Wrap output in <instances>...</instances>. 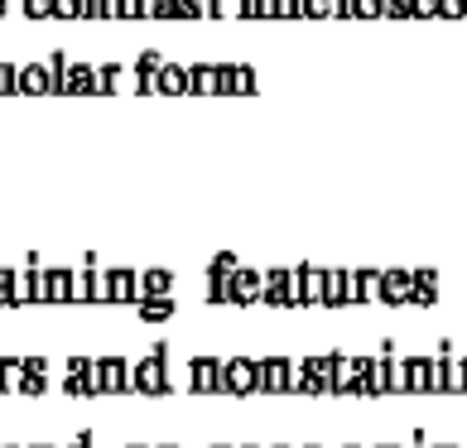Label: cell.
<instances>
[{
    "label": "cell",
    "mask_w": 467,
    "mask_h": 448,
    "mask_svg": "<svg viewBox=\"0 0 467 448\" xmlns=\"http://www.w3.org/2000/svg\"><path fill=\"white\" fill-rule=\"evenodd\" d=\"M160 448H179V443H160Z\"/></svg>",
    "instance_id": "cb8c5ba5"
},
{
    "label": "cell",
    "mask_w": 467,
    "mask_h": 448,
    "mask_svg": "<svg viewBox=\"0 0 467 448\" xmlns=\"http://www.w3.org/2000/svg\"><path fill=\"white\" fill-rule=\"evenodd\" d=\"M333 371H327V395H357V361L348 352H327Z\"/></svg>",
    "instance_id": "52a82bcc"
},
{
    "label": "cell",
    "mask_w": 467,
    "mask_h": 448,
    "mask_svg": "<svg viewBox=\"0 0 467 448\" xmlns=\"http://www.w3.org/2000/svg\"><path fill=\"white\" fill-rule=\"evenodd\" d=\"M130 391H140V395H169V391H174V381H169V348H164V342H154V352L130 367Z\"/></svg>",
    "instance_id": "6da1fadb"
},
{
    "label": "cell",
    "mask_w": 467,
    "mask_h": 448,
    "mask_svg": "<svg viewBox=\"0 0 467 448\" xmlns=\"http://www.w3.org/2000/svg\"><path fill=\"white\" fill-rule=\"evenodd\" d=\"M67 448H97V439H92V434H88V429H82V434H78V439H73V443H67Z\"/></svg>",
    "instance_id": "4fadbf2b"
},
{
    "label": "cell",
    "mask_w": 467,
    "mask_h": 448,
    "mask_svg": "<svg viewBox=\"0 0 467 448\" xmlns=\"http://www.w3.org/2000/svg\"><path fill=\"white\" fill-rule=\"evenodd\" d=\"M405 391L410 395H439V361L434 357H405Z\"/></svg>",
    "instance_id": "3957f363"
},
{
    "label": "cell",
    "mask_w": 467,
    "mask_h": 448,
    "mask_svg": "<svg viewBox=\"0 0 467 448\" xmlns=\"http://www.w3.org/2000/svg\"><path fill=\"white\" fill-rule=\"evenodd\" d=\"M126 448H150V443H126Z\"/></svg>",
    "instance_id": "e0dca14e"
},
{
    "label": "cell",
    "mask_w": 467,
    "mask_h": 448,
    "mask_svg": "<svg viewBox=\"0 0 467 448\" xmlns=\"http://www.w3.org/2000/svg\"><path fill=\"white\" fill-rule=\"evenodd\" d=\"M29 448H54V443H29Z\"/></svg>",
    "instance_id": "2e32d148"
},
{
    "label": "cell",
    "mask_w": 467,
    "mask_h": 448,
    "mask_svg": "<svg viewBox=\"0 0 467 448\" xmlns=\"http://www.w3.org/2000/svg\"><path fill=\"white\" fill-rule=\"evenodd\" d=\"M0 448H20V443H0Z\"/></svg>",
    "instance_id": "d6986e66"
},
{
    "label": "cell",
    "mask_w": 467,
    "mask_h": 448,
    "mask_svg": "<svg viewBox=\"0 0 467 448\" xmlns=\"http://www.w3.org/2000/svg\"><path fill=\"white\" fill-rule=\"evenodd\" d=\"M63 391H67V395H97V381H92V361H88V357H67Z\"/></svg>",
    "instance_id": "ba28073f"
},
{
    "label": "cell",
    "mask_w": 467,
    "mask_h": 448,
    "mask_svg": "<svg viewBox=\"0 0 467 448\" xmlns=\"http://www.w3.org/2000/svg\"><path fill=\"white\" fill-rule=\"evenodd\" d=\"M188 391L193 395H217L222 391V361L217 357H193L188 361Z\"/></svg>",
    "instance_id": "5b68a950"
},
{
    "label": "cell",
    "mask_w": 467,
    "mask_h": 448,
    "mask_svg": "<svg viewBox=\"0 0 467 448\" xmlns=\"http://www.w3.org/2000/svg\"><path fill=\"white\" fill-rule=\"evenodd\" d=\"M376 448H395V443H376Z\"/></svg>",
    "instance_id": "44dd1931"
},
{
    "label": "cell",
    "mask_w": 467,
    "mask_h": 448,
    "mask_svg": "<svg viewBox=\"0 0 467 448\" xmlns=\"http://www.w3.org/2000/svg\"><path fill=\"white\" fill-rule=\"evenodd\" d=\"M174 289V270H140V299H160Z\"/></svg>",
    "instance_id": "30bf717a"
},
{
    "label": "cell",
    "mask_w": 467,
    "mask_h": 448,
    "mask_svg": "<svg viewBox=\"0 0 467 448\" xmlns=\"http://www.w3.org/2000/svg\"><path fill=\"white\" fill-rule=\"evenodd\" d=\"M342 448H361V443H342Z\"/></svg>",
    "instance_id": "603a6c76"
},
{
    "label": "cell",
    "mask_w": 467,
    "mask_h": 448,
    "mask_svg": "<svg viewBox=\"0 0 467 448\" xmlns=\"http://www.w3.org/2000/svg\"><path fill=\"white\" fill-rule=\"evenodd\" d=\"M140 318H145V323L174 318V299H169V295H160V299H140Z\"/></svg>",
    "instance_id": "7c38bea8"
},
{
    "label": "cell",
    "mask_w": 467,
    "mask_h": 448,
    "mask_svg": "<svg viewBox=\"0 0 467 448\" xmlns=\"http://www.w3.org/2000/svg\"><path fill=\"white\" fill-rule=\"evenodd\" d=\"M255 391H265V395H285V391H289V361H285V357H265V361H255Z\"/></svg>",
    "instance_id": "8992f818"
},
{
    "label": "cell",
    "mask_w": 467,
    "mask_h": 448,
    "mask_svg": "<svg viewBox=\"0 0 467 448\" xmlns=\"http://www.w3.org/2000/svg\"><path fill=\"white\" fill-rule=\"evenodd\" d=\"M304 448H323V443H304Z\"/></svg>",
    "instance_id": "d4e9b609"
},
{
    "label": "cell",
    "mask_w": 467,
    "mask_h": 448,
    "mask_svg": "<svg viewBox=\"0 0 467 448\" xmlns=\"http://www.w3.org/2000/svg\"><path fill=\"white\" fill-rule=\"evenodd\" d=\"M92 381H97V395H130V361L126 357H97Z\"/></svg>",
    "instance_id": "7a4b0ae2"
},
{
    "label": "cell",
    "mask_w": 467,
    "mask_h": 448,
    "mask_svg": "<svg viewBox=\"0 0 467 448\" xmlns=\"http://www.w3.org/2000/svg\"><path fill=\"white\" fill-rule=\"evenodd\" d=\"M44 391H48V361H44V357H25L20 395H44Z\"/></svg>",
    "instance_id": "9c48e42d"
},
{
    "label": "cell",
    "mask_w": 467,
    "mask_h": 448,
    "mask_svg": "<svg viewBox=\"0 0 467 448\" xmlns=\"http://www.w3.org/2000/svg\"><path fill=\"white\" fill-rule=\"evenodd\" d=\"M270 448H289V443H270Z\"/></svg>",
    "instance_id": "7402d4cb"
},
{
    "label": "cell",
    "mask_w": 467,
    "mask_h": 448,
    "mask_svg": "<svg viewBox=\"0 0 467 448\" xmlns=\"http://www.w3.org/2000/svg\"><path fill=\"white\" fill-rule=\"evenodd\" d=\"M213 448H232V443H213Z\"/></svg>",
    "instance_id": "ffe728a7"
},
{
    "label": "cell",
    "mask_w": 467,
    "mask_h": 448,
    "mask_svg": "<svg viewBox=\"0 0 467 448\" xmlns=\"http://www.w3.org/2000/svg\"><path fill=\"white\" fill-rule=\"evenodd\" d=\"M241 448H261V443H241Z\"/></svg>",
    "instance_id": "ac0fdd59"
},
{
    "label": "cell",
    "mask_w": 467,
    "mask_h": 448,
    "mask_svg": "<svg viewBox=\"0 0 467 448\" xmlns=\"http://www.w3.org/2000/svg\"><path fill=\"white\" fill-rule=\"evenodd\" d=\"M217 395H255V361L251 357L222 361V391Z\"/></svg>",
    "instance_id": "277c9868"
},
{
    "label": "cell",
    "mask_w": 467,
    "mask_h": 448,
    "mask_svg": "<svg viewBox=\"0 0 467 448\" xmlns=\"http://www.w3.org/2000/svg\"><path fill=\"white\" fill-rule=\"evenodd\" d=\"M20 371H25V357H0V395L20 391Z\"/></svg>",
    "instance_id": "8fae6325"
},
{
    "label": "cell",
    "mask_w": 467,
    "mask_h": 448,
    "mask_svg": "<svg viewBox=\"0 0 467 448\" xmlns=\"http://www.w3.org/2000/svg\"><path fill=\"white\" fill-rule=\"evenodd\" d=\"M410 448H424V434H414V439H410Z\"/></svg>",
    "instance_id": "5bb4252c"
},
{
    "label": "cell",
    "mask_w": 467,
    "mask_h": 448,
    "mask_svg": "<svg viewBox=\"0 0 467 448\" xmlns=\"http://www.w3.org/2000/svg\"><path fill=\"white\" fill-rule=\"evenodd\" d=\"M462 395H467V357H462Z\"/></svg>",
    "instance_id": "9a60e30c"
}]
</instances>
